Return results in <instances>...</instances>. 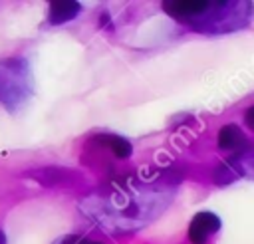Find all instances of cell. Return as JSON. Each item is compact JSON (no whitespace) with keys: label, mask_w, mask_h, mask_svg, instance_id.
<instances>
[{"label":"cell","mask_w":254,"mask_h":244,"mask_svg":"<svg viewBox=\"0 0 254 244\" xmlns=\"http://www.w3.org/2000/svg\"><path fill=\"white\" fill-rule=\"evenodd\" d=\"M163 188L151 179H125L109 184L103 192L87 198L83 212L109 234L141 228L163 206Z\"/></svg>","instance_id":"1"},{"label":"cell","mask_w":254,"mask_h":244,"mask_svg":"<svg viewBox=\"0 0 254 244\" xmlns=\"http://www.w3.org/2000/svg\"><path fill=\"white\" fill-rule=\"evenodd\" d=\"M163 10L194 32L222 34L238 30L250 22L252 2H212V0H167Z\"/></svg>","instance_id":"2"},{"label":"cell","mask_w":254,"mask_h":244,"mask_svg":"<svg viewBox=\"0 0 254 244\" xmlns=\"http://www.w3.org/2000/svg\"><path fill=\"white\" fill-rule=\"evenodd\" d=\"M32 95L30 63L24 58L0 60V103L6 111H20Z\"/></svg>","instance_id":"3"},{"label":"cell","mask_w":254,"mask_h":244,"mask_svg":"<svg viewBox=\"0 0 254 244\" xmlns=\"http://www.w3.org/2000/svg\"><path fill=\"white\" fill-rule=\"evenodd\" d=\"M220 230V218L214 212H196L189 224V240L192 244H206V240Z\"/></svg>","instance_id":"4"},{"label":"cell","mask_w":254,"mask_h":244,"mask_svg":"<svg viewBox=\"0 0 254 244\" xmlns=\"http://www.w3.org/2000/svg\"><path fill=\"white\" fill-rule=\"evenodd\" d=\"M218 147L222 151H230L234 155H240L248 149V139H246V135L242 133V129L238 125L230 123V125H224L218 131Z\"/></svg>","instance_id":"5"},{"label":"cell","mask_w":254,"mask_h":244,"mask_svg":"<svg viewBox=\"0 0 254 244\" xmlns=\"http://www.w3.org/2000/svg\"><path fill=\"white\" fill-rule=\"evenodd\" d=\"M89 145H97V147H103L107 151H111L117 159H129L131 153H133V147L131 143L121 137V135H111V133H97L91 137Z\"/></svg>","instance_id":"6"},{"label":"cell","mask_w":254,"mask_h":244,"mask_svg":"<svg viewBox=\"0 0 254 244\" xmlns=\"http://www.w3.org/2000/svg\"><path fill=\"white\" fill-rule=\"evenodd\" d=\"M81 6L79 2H50V14H48V20L50 24L58 26V24H64V22H69L73 20L77 14H79Z\"/></svg>","instance_id":"7"},{"label":"cell","mask_w":254,"mask_h":244,"mask_svg":"<svg viewBox=\"0 0 254 244\" xmlns=\"http://www.w3.org/2000/svg\"><path fill=\"white\" fill-rule=\"evenodd\" d=\"M242 171H244V169L240 167L238 159L224 161V163H220V165L214 169L212 179H214L216 184H228V183H234V181L242 175Z\"/></svg>","instance_id":"8"},{"label":"cell","mask_w":254,"mask_h":244,"mask_svg":"<svg viewBox=\"0 0 254 244\" xmlns=\"http://www.w3.org/2000/svg\"><path fill=\"white\" fill-rule=\"evenodd\" d=\"M54 244H101V242H95V240H87V238H81V236H75V234H67L60 240H56Z\"/></svg>","instance_id":"9"},{"label":"cell","mask_w":254,"mask_h":244,"mask_svg":"<svg viewBox=\"0 0 254 244\" xmlns=\"http://www.w3.org/2000/svg\"><path fill=\"white\" fill-rule=\"evenodd\" d=\"M244 121H246L248 129H252V131H254V105L246 109V113H244Z\"/></svg>","instance_id":"10"},{"label":"cell","mask_w":254,"mask_h":244,"mask_svg":"<svg viewBox=\"0 0 254 244\" xmlns=\"http://www.w3.org/2000/svg\"><path fill=\"white\" fill-rule=\"evenodd\" d=\"M0 244H6V236H4V232H0Z\"/></svg>","instance_id":"11"}]
</instances>
